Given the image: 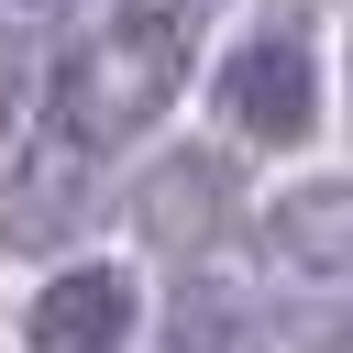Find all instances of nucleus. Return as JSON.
I'll list each match as a JSON object with an SVG mask.
<instances>
[{
  "instance_id": "f257e3e1",
  "label": "nucleus",
  "mask_w": 353,
  "mask_h": 353,
  "mask_svg": "<svg viewBox=\"0 0 353 353\" xmlns=\"http://www.w3.org/2000/svg\"><path fill=\"white\" fill-rule=\"evenodd\" d=\"M188 44H199L188 0H121L110 22H88L55 55V121L77 143H99V154L110 143H143L176 110V88H188Z\"/></svg>"
},
{
  "instance_id": "f03ea898",
  "label": "nucleus",
  "mask_w": 353,
  "mask_h": 353,
  "mask_svg": "<svg viewBox=\"0 0 353 353\" xmlns=\"http://www.w3.org/2000/svg\"><path fill=\"white\" fill-rule=\"evenodd\" d=\"M210 110H221L232 143H265V154L309 143V132H320V44H309L298 22H254V33L210 66Z\"/></svg>"
},
{
  "instance_id": "7ed1b4c3",
  "label": "nucleus",
  "mask_w": 353,
  "mask_h": 353,
  "mask_svg": "<svg viewBox=\"0 0 353 353\" xmlns=\"http://www.w3.org/2000/svg\"><path fill=\"white\" fill-rule=\"evenodd\" d=\"M22 331H33V353H121L143 331V276L132 265H66L33 287Z\"/></svg>"
},
{
  "instance_id": "20e7f679",
  "label": "nucleus",
  "mask_w": 353,
  "mask_h": 353,
  "mask_svg": "<svg viewBox=\"0 0 353 353\" xmlns=\"http://www.w3.org/2000/svg\"><path fill=\"white\" fill-rule=\"evenodd\" d=\"M132 232H143L154 254H199V243H221V232H232V154H199V143L154 154L143 188H132Z\"/></svg>"
},
{
  "instance_id": "39448f33",
  "label": "nucleus",
  "mask_w": 353,
  "mask_h": 353,
  "mask_svg": "<svg viewBox=\"0 0 353 353\" xmlns=\"http://www.w3.org/2000/svg\"><path fill=\"white\" fill-rule=\"evenodd\" d=\"M99 143H77L66 121L11 165V188H0V232L11 243H66L77 221H99V165H88Z\"/></svg>"
},
{
  "instance_id": "423d86ee",
  "label": "nucleus",
  "mask_w": 353,
  "mask_h": 353,
  "mask_svg": "<svg viewBox=\"0 0 353 353\" xmlns=\"http://www.w3.org/2000/svg\"><path fill=\"white\" fill-rule=\"evenodd\" d=\"M265 243H276V265H287L298 287H353V188H342V176L287 188L276 221H265Z\"/></svg>"
},
{
  "instance_id": "0eeeda50",
  "label": "nucleus",
  "mask_w": 353,
  "mask_h": 353,
  "mask_svg": "<svg viewBox=\"0 0 353 353\" xmlns=\"http://www.w3.org/2000/svg\"><path fill=\"white\" fill-rule=\"evenodd\" d=\"M154 331H165V353H276V342H265V309H254L232 276H188Z\"/></svg>"
},
{
  "instance_id": "6e6552de",
  "label": "nucleus",
  "mask_w": 353,
  "mask_h": 353,
  "mask_svg": "<svg viewBox=\"0 0 353 353\" xmlns=\"http://www.w3.org/2000/svg\"><path fill=\"white\" fill-rule=\"evenodd\" d=\"M22 88H33V55H22V33H0V132L22 121Z\"/></svg>"
},
{
  "instance_id": "1a4fd4ad",
  "label": "nucleus",
  "mask_w": 353,
  "mask_h": 353,
  "mask_svg": "<svg viewBox=\"0 0 353 353\" xmlns=\"http://www.w3.org/2000/svg\"><path fill=\"white\" fill-rule=\"evenodd\" d=\"M11 11H55V0H11Z\"/></svg>"
}]
</instances>
